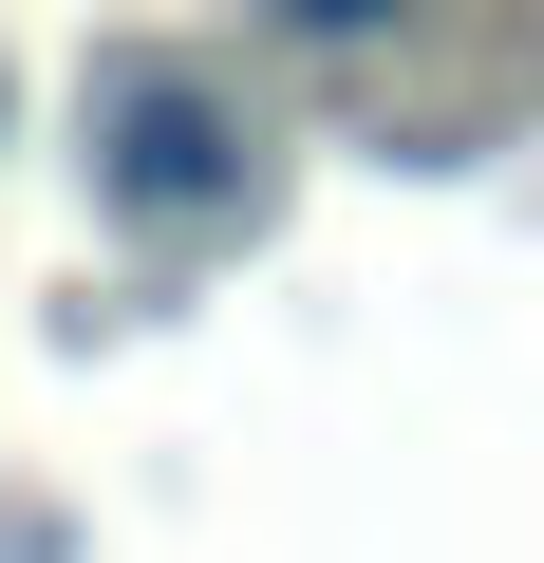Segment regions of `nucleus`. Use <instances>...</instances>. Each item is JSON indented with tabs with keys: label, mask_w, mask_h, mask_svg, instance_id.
Masks as SVG:
<instances>
[{
	"label": "nucleus",
	"mask_w": 544,
	"mask_h": 563,
	"mask_svg": "<svg viewBox=\"0 0 544 563\" xmlns=\"http://www.w3.org/2000/svg\"><path fill=\"white\" fill-rule=\"evenodd\" d=\"M95 188L151 207V225L225 207V188H244V113H225L207 76H113V95H95Z\"/></svg>",
	"instance_id": "f257e3e1"
}]
</instances>
